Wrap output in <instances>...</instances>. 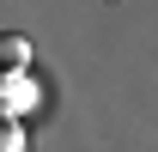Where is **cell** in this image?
<instances>
[{"label": "cell", "instance_id": "cell-2", "mask_svg": "<svg viewBox=\"0 0 158 152\" xmlns=\"http://www.w3.org/2000/svg\"><path fill=\"white\" fill-rule=\"evenodd\" d=\"M0 61H6V73H19L24 61H31V43H19V37H6V43H0Z\"/></svg>", "mask_w": 158, "mask_h": 152}, {"label": "cell", "instance_id": "cell-3", "mask_svg": "<svg viewBox=\"0 0 158 152\" xmlns=\"http://www.w3.org/2000/svg\"><path fill=\"white\" fill-rule=\"evenodd\" d=\"M0 152H24V128H19V122H6V134H0Z\"/></svg>", "mask_w": 158, "mask_h": 152}, {"label": "cell", "instance_id": "cell-1", "mask_svg": "<svg viewBox=\"0 0 158 152\" xmlns=\"http://www.w3.org/2000/svg\"><path fill=\"white\" fill-rule=\"evenodd\" d=\"M0 97H6V110H24V103H31L37 91L24 85V73H6V91H0Z\"/></svg>", "mask_w": 158, "mask_h": 152}]
</instances>
